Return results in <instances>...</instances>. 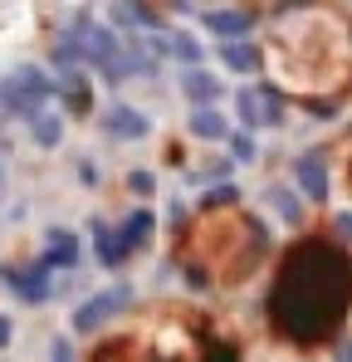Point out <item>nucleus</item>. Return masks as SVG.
<instances>
[{
	"label": "nucleus",
	"instance_id": "obj_1",
	"mask_svg": "<svg viewBox=\"0 0 352 362\" xmlns=\"http://www.w3.org/2000/svg\"><path fill=\"white\" fill-rule=\"evenodd\" d=\"M352 303V264L338 245L303 240L293 245L269 284V323L289 343H323L338 333Z\"/></svg>",
	"mask_w": 352,
	"mask_h": 362
},
{
	"label": "nucleus",
	"instance_id": "obj_2",
	"mask_svg": "<svg viewBox=\"0 0 352 362\" xmlns=\"http://www.w3.org/2000/svg\"><path fill=\"white\" fill-rule=\"evenodd\" d=\"M49 93H54V83L40 74V69H15L10 78H0V108H10V113H20V118H35L45 103H49Z\"/></svg>",
	"mask_w": 352,
	"mask_h": 362
},
{
	"label": "nucleus",
	"instance_id": "obj_3",
	"mask_svg": "<svg viewBox=\"0 0 352 362\" xmlns=\"http://www.w3.org/2000/svg\"><path fill=\"white\" fill-rule=\"evenodd\" d=\"M127 303H132V289H127V284H113V289H103V294H93L88 303L74 308V328H78V333H98L103 323H113Z\"/></svg>",
	"mask_w": 352,
	"mask_h": 362
},
{
	"label": "nucleus",
	"instance_id": "obj_4",
	"mask_svg": "<svg viewBox=\"0 0 352 362\" xmlns=\"http://www.w3.org/2000/svg\"><path fill=\"white\" fill-rule=\"evenodd\" d=\"M0 279L10 284L15 299H25V303H45L49 294H54V289H49V264H45V259H40L35 269H15V264H5Z\"/></svg>",
	"mask_w": 352,
	"mask_h": 362
},
{
	"label": "nucleus",
	"instance_id": "obj_5",
	"mask_svg": "<svg viewBox=\"0 0 352 362\" xmlns=\"http://www.w3.org/2000/svg\"><path fill=\"white\" fill-rule=\"evenodd\" d=\"M103 127H108V137H117V142H137V137H147V132H152L147 113H137V108H127V103H108Z\"/></svg>",
	"mask_w": 352,
	"mask_h": 362
},
{
	"label": "nucleus",
	"instance_id": "obj_6",
	"mask_svg": "<svg viewBox=\"0 0 352 362\" xmlns=\"http://www.w3.org/2000/svg\"><path fill=\"white\" fill-rule=\"evenodd\" d=\"M181 93H186L196 108H211L225 88H221V78H216V74H206V69H196V64H191V69L181 74Z\"/></svg>",
	"mask_w": 352,
	"mask_h": 362
},
{
	"label": "nucleus",
	"instance_id": "obj_7",
	"mask_svg": "<svg viewBox=\"0 0 352 362\" xmlns=\"http://www.w3.org/2000/svg\"><path fill=\"white\" fill-rule=\"evenodd\" d=\"M206 30L221 40H245L254 30V15L250 10H206Z\"/></svg>",
	"mask_w": 352,
	"mask_h": 362
},
{
	"label": "nucleus",
	"instance_id": "obj_8",
	"mask_svg": "<svg viewBox=\"0 0 352 362\" xmlns=\"http://www.w3.org/2000/svg\"><path fill=\"white\" fill-rule=\"evenodd\" d=\"M298 186H303V196L308 201H328V167H323V157L318 152H308V157H298Z\"/></svg>",
	"mask_w": 352,
	"mask_h": 362
},
{
	"label": "nucleus",
	"instance_id": "obj_9",
	"mask_svg": "<svg viewBox=\"0 0 352 362\" xmlns=\"http://www.w3.org/2000/svg\"><path fill=\"white\" fill-rule=\"evenodd\" d=\"M216 54H221V64H225V69H235V74H254V69L264 64V49H254L250 40H225Z\"/></svg>",
	"mask_w": 352,
	"mask_h": 362
},
{
	"label": "nucleus",
	"instance_id": "obj_10",
	"mask_svg": "<svg viewBox=\"0 0 352 362\" xmlns=\"http://www.w3.org/2000/svg\"><path fill=\"white\" fill-rule=\"evenodd\" d=\"M45 264H49V269H74V264H78V235H74V230H49Z\"/></svg>",
	"mask_w": 352,
	"mask_h": 362
},
{
	"label": "nucleus",
	"instance_id": "obj_11",
	"mask_svg": "<svg viewBox=\"0 0 352 362\" xmlns=\"http://www.w3.org/2000/svg\"><path fill=\"white\" fill-rule=\"evenodd\" d=\"M152 226H157V221H152V211H147V206H137V211L117 226V235H122V245H127V255H132V250H142V245L152 240Z\"/></svg>",
	"mask_w": 352,
	"mask_h": 362
},
{
	"label": "nucleus",
	"instance_id": "obj_12",
	"mask_svg": "<svg viewBox=\"0 0 352 362\" xmlns=\"http://www.w3.org/2000/svg\"><path fill=\"white\" fill-rule=\"evenodd\" d=\"M235 113L245 122V132L269 127V122H264V103H259V88H240V93H235Z\"/></svg>",
	"mask_w": 352,
	"mask_h": 362
},
{
	"label": "nucleus",
	"instance_id": "obj_13",
	"mask_svg": "<svg viewBox=\"0 0 352 362\" xmlns=\"http://www.w3.org/2000/svg\"><path fill=\"white\" fill-rule=\"evenodd\" d=\"M191 132H196L201 142H221V137H230V127H225V118H221L216 108H196V113H191Z\"/></svg>",
	"mask_w": 352,
	"mask_h": 362
},
{
	"label": "nucleus",
	"instance_id": "obj_14",
	"mask_svg": "<svg viewBox=\"0 0 352 362\" xmlns=\"http://www.w3.org/2000/svg\"><path fill=\"white\" fill-rule=\"evenodd\" d=\"M93 235H98V259H103L108 269H117V264L127 259V245H122V235H117V230H108L103 221L93 226Z\"/></svg>",
	"mask_w": 352,
	"mask_h": 362
},
{
	"label": "nucleus",
	"instance_id": "obj_15",
	"mask_svg": "<svg viewBox=\"0 0 352 362\" xmlns=\"http://www.w3.org/2000/svg\"><path fill=\"white\" fill-rule=\"evenodd\" d=\"M113 20H117V25H132V30H162V20H157L152 10L132 5V0H117V5H113Z\"/></svg>",
	"mask_w": 352,
	"mask_h": 362
},
{
	"label": "nucleus",
	"instance_id": "obj_16",
	"mask_svg": "<svg viewBox=\"0 0 352 362\" xmlns=\"http://www.w3.org/2000/svg\"><path fill=\"white\" fill-rule=\"evenodd\" d=\"M64 98H69L74 113L88 108V83H83V74H64Z\"/></svg>",
	"mask_w": 352,
	"mask_h": 362
},
{
	"label": "nucleus",
	"instance_id": "obj_17",
	"mask_svg": "<svg viewBox=\"0 0 352 362\" xmlns=\"http://www.w3.org/2000/svg\"><path fill=\"white\" fill-rule=\"evenodd\" d=\"M235 201H240V191H235L230 181H221V186H211V191L201 196V206H206V211H225V206H235Z\"/></svg>",
	"mask_w": 352,
	"mask_h": 362
},
{
	"label": "nucleus",
	"instance_id": "obj_18",
	"mask_svg": "<svg viewBox=\"0 0 352 362\" xmlns=\"http://www.w3.org/2000/svg\"><path fill=\"white\" fill-rule=\"evenodd\" d=\"M59 127H64V122H59L54 113H35V142H40V147H54Z\"/></svg>",
	"mask_w": 352,
	"mask_h": 362
},
{
	"label": "nucleus",
	"instance_id": "obj_19",
	"mask_svg": "<svg viewBox=\"0 0 352 362\" xmlns=\"http://www.w3.org/2000/svg\"><path fill=\"white\" fill-rule=\"evenodd\" d=\"M259 103H264V122H269V127H279V122H284V98H279V88H269V83H264V88H259Z\"/></svg>",
	"mask_w": 352,
	"mask_h": 362
},
{
	"label": "nucleus",
	"instance_id": "obj_20",
	"mask_svg": "<svg viewBox=\"0 0 352 362\" xmlns=\"http://www.w3.org/2000/svg\"><path fill=\"white\" fill-rule=\"evenodd\" d=\"M269 201L279 206V216H284L289 226H298V221H303V211H298V201H293L289 191H279V186H269Z\"/></svg>",
	"mask_w": 352,
	"mask_h": 362
},
{
	"label": "nucleus",
	"instance_id": "obj_21",
	"mask_svg": "<svg viewBox=\"0 0 352 362\" xmlns=\"http://www.w3.org/2000/svg\"><path fill=\"white\" fill-rule=\"evenodd\" d=\"M230 172V162H206V167H196V172H186V181H216Z\"/></svg>",
	"mask_w": 352,
	"mask_h": 362
},
{
	"label": "nucleus",
	"instance_id": "obj_22",
	"mask_svg": "<svg viewBox=\"0 0 352 362\" xmlns=\"http://www.w3.org/2000/svg\"><path fill=\"white\" fill-rule=\"evenodd\" d=\"M49 362H74V348H69V338H54V343H49Z\"/></svg>",
	"mask_w": 352,
	"mask_h": 362
},
{
	"label": "nucleus",
	"instance_id": "obj_23",
	"mask_svg": "<svg viewBox=\"0 0 352 362\" xmlns=\"http://www.w3.org/2000/svg\"><path fill=\"white\" fill-rule=\"evenodd\" d=\"M127 186H132L137 196H152V172H132V177H127Z\"/></svg>",
	"mask_w": 352,
	"mask_h": 362
},
{
	"label": "nucleus",
	"instance_id": "obj_24",
	"mask_svg": "<svg viewBox=\"0 0 352 362\" xmlns=\"http://www.w3.org/2000/svg\"><path fill=\"white\" fill-rule=\"evenodd\" d=\"M333 362H352V338H343V343H338V353H333Z\"/></svg>",
	"mask_w": 352,
	"mask_h": 362
},
{
	"label": "nucleus",
	"instance_id": "obj_25",
	"mask_svg": "<svg viewBox=\"0 0 352 362\" xmlns=\"http://www.w3.org/2000/svg\"><path fill=\"white\" fill-rule=\"evenodd\" d=\"M338 235H343V240H352V216H338Z\"/></svg>",
	"mask_w": 352,
	"mask_h": 362
},
{
	"label": "nucleus",
	"instance_id": "obj_26",
	"mask_svg": "<svg viewBox=\"0 0 352 362\" xmlns=\"http://www.w3.org/2000/svg\"><path fill=\"white\" fill-rule=\"evenodd\" d=\"M10 333H15V328H10V318H5V313H0V348H5V343H10Z\"/></svg>",
	"mask_w": 352,
	"mask_h": 362
}]
</instances>
